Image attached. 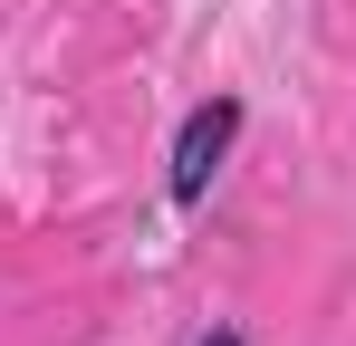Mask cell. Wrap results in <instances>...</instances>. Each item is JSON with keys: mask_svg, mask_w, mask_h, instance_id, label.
I'll list each match as a JSON object with an SVG mask.
<instances>
[{"mask_svg": "<svg viewBox=\"0 0 356 346\" xmlns=\"http://www.w3.org/2000/svg\"><path fill=\"white\" fill-rule=\"evenodd\" d=\"M232 135H241V97H212V106L183 115V135H174V202H202V192H212Z\"/></svg>", "mask_w": 356, "mask_h": 346, "instance_id": "obj_1", "label": "cell"}, {"mask_svg": "<svg viewBox=\"0 0 356 346\" xmlns=\"http://www.w3.org/2000/svg\"><path fill=\"white\" fill-rule=\"evenodd\" d=\"M202 346H241V327H212V337H202Z\"/></svg>", "mask_w": 356, "mask_h": 346, "instance_id": "obj_2", "label": "cell"}]
</instances>
